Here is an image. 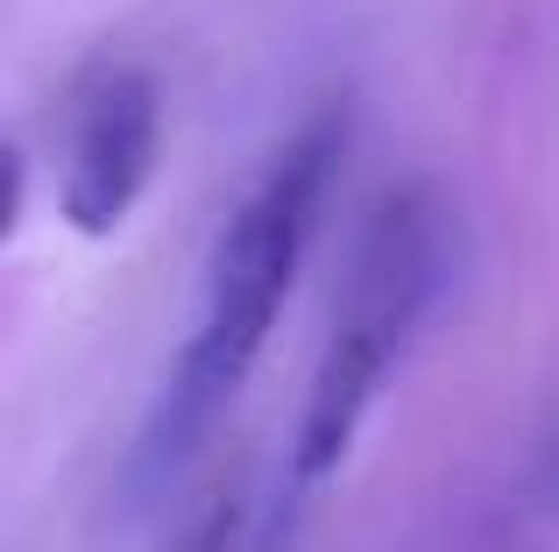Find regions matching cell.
<instances>
[{"instance_id": "obj_2", "label": "cell", "mask_w": 559, "mask_h": 552, "mask_svg": "<svg viewBox=\"0 0 559 552\" xmlns=\"http://www.w3.org/2000/svg\"><path fill=\"white\" fill-rule=\"evenodd\" d=\"M156 142H164V99H156L150 71L107 64L79 93L71 142H64L57 206L79 235H114L135 213V199L150 192V170H156Z\"/></svg>"}, {"instance_id": "obj_1", "label": "cell", "mask_w": 559, "mask_h": 552, "mask_svg": "<svg viewBox=\"0 0 559 552\" xmlns=\"http://www.w3.org/2000/svg\"><path fill=\"white\" fill-rule=\"evenodd\" d=\"M341 164V113H319L305 135L284 142V156L270 164V178L234 206V220L219 227L213 263H205V319L191 340L213 347L234 369H255L262 340H270L276 312H284L290 284H298L305 241L326 206V178Z\"/></svg>"}, {"instance_id": "obj_4", "label": "cell", "mask_w": 559, "mask_h": 552, "mask_svg": "<svg viewBox=\"0 0 559 552\" xmlns=\"http://www.w3.org/2000/svg\"><path fill=\"white\" fill-rule=\"evenodd\" d=\"M390 347L361 340V333H341L333 326L326 355H319L312 369V389H305V418H298V446H290V468H298V482H326V475H341L347 446H355L361 418H369L382 375H390Z\"/></svg>"}, {"instance_id": "obj_3", "label": "cell", "mask_w": 559, "mask_h": 552, "mask_svg": "<svg viewBox=\"0 0 559 552\" xmlns=\"http://www.w3.org/2000/svg\"><path fill=\"white\" fill-rule=\"evenodd\" d=\"M439 276H447V235H439V213L425 192H390L369 213L355 241V263H347V290L333 326L361 333V340L404 355V340L418 333V319L432 312Z\"/></svg>"}, {"instance_id": "obj_5", "label": "cell", "mask_w": 559, "mask_h": 552, "mask_svg": "<svg viewBox=\"0 0 559 552\" xmlns=\"http://www.w3.org/2000/svg\"><path fill=\"white\" fill-rule=\"evenodd\" d=\"M227 539H234V496H219L199 511V525L185 539H170V552H227Z\"/></svg>"}]
</instances>
